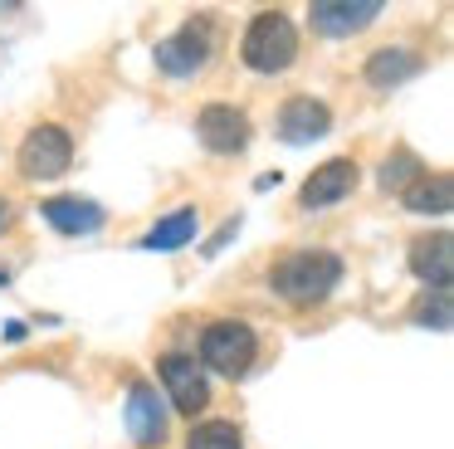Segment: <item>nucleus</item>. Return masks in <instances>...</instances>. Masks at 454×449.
I'll return each mask as SVG.
<instances>
[{
    "label": "nucleus",
    "instance_id": "f257e3e1",
    "mask_svg": "<svg viewBox=\"0 0 454 449\" xmlns=\"http://www.w3.org/2000/svg\"><path fill=\"white\" fill-rule=\"evenodd\" d=\"M342 283V254L333 249H294L269 269V288L294 308H317L333 298V288Z\"/></svg>",
    "mask_w": 454,
    "mask_h": 449
},
{
    "label": "nucleus",
    "instance_id": "f03ea898",
    "mask_svg": "<svg viewBox=\"0 0 454 449\" xmlns=\"http://www.w3.org/2000/svg\"><path fill=\"white\" fill-rule=\"evenodd\" d=\"M239 59H245L254 74H284L298 59V29L284 10H259L249 20L245 39H239Z\"/></svg>",
    "mask_w": 454,
    "mask_h": 449
},
{
    "label": "nucleus",
    "instance_id": "7ed1b4c3",
    "mask_svg": "<svg viewBox=\"0 0 454 449\" xmlns=\"http://www.w3.org/2000/svg\"><path fill=\"white\" fill-rule=\"evenodd\" d=\"M259 357V337L249 322L239 318H220L200 332V366L220 371V376H245Z\"/></svg>",
    "mask_w": 454,
    "mask_h": 449
},
{
    "label": "nucleus",
    "instance_id": "20e7f679",
    "mask_svg": "<svg viewBox=\"0 0 454 449\" xmlns=\"http://www.w3.org/2000/svg\"><path fill=\"white\" fill-rule=\"evenodd\" d=\"M210 49H215V29H210L206 15L186 20V25L176 29V35L157 39V68L171 78H186V74H200L210 59Z\"/></svg>",
    "mask_w": 454,
    "mask_h": 449
},
{
    "label": "nucleus",
    "instance_id": "39448f33",
    "mask_svg": "<svg viewBox=\"0 0 454 449\" xmlns=\"http://www.w3.org/2000/svg\"><path fill=\"white\" fill-rule=\"evenodd\" d=\"M74 166V137L59 122H40L30 137L20 142V171L30 181H54Z\"/></svg>",
    "mask_w": 454,
    "mask_h": 449
},
{
    "label": "nucleus",
    "instance_id": "423d86ee",
    "mask_svg": "<svg viewBox=\"0 0 454 449\" xmlns=\"http://www.w3.org/2000/svg\"><path fill=\"white\" fill-rule=\"evenodd\" d=\"M157 371H161V386H167V396H171V410H181V415H200V410L210 406L206 366H196V357H186V351H167V357L157 361Z\"/></svg>",
    "mask_w": 454,
    "mask_h": 449
},
{
    "label": "nucleus",
    "instance_id": "0eeeda50",
    "mask_svg": "<svg viewBox=\"0 0 454 449\" xmlns=\"http://www.w3.org/2000/svg\"><path fill=\"white\" fill-rule=\"evenodd\" d=\"M196 137H200L206 152L235 156L249 146V113L235 103H210V107H200V117H196Z\"/></svg>",
    "mask_w": 454,
    "mask_h": 449
},
{
    "label": "nucleus",
    "instance_id": "6e6552de",
    "mask_svg": "<svg viewBox=\"0 0 454 449\" xmlns=\"http://www.w3.org/2000/svg\"><path fill=\"white\" fill-rule=\"evenodd\" d=\"M128 435L137 439L142 449H157L167 439V406H161L157 386L152 381H132L128 386Z\"/></svg>",
    "mask_w": 454,
    "mask_h": 449
},
{
    "label": "nucleus",
    "instance_id": "1a4fd4ad",
    "mask_svg": "<svg viewBox=\"0 0 454 449\" xmlns=\"http://www.w3.org/2000/svg\"><path fill=\"white\" fill-rule=\"evenodd\" d=\"M352 191H356V161H352V156H333V161H323V166H317V171L303 181L298 205H303V210H323V205L347 201Z\"/></svg>",
    "mask_w": 454,
    "mask_h": 449
},
{
    "label": "nucleus",
    "instance_id": "9d476101",
    "mask_svg": "<svg viewBox=\"0 0 454 449\" xmlns=\"http://www.w3.org/2000/svg\"><path fill=\"white\" fill-rule=\"evenodd\" d=\"M327 132H333V113H327V103H317V98L298 93L278 107V137H284L288 146L317 142V137H327Z\"/></svg>",
    "mask_w": 454,
    "mask_h": 449
},
{
    "label": "nucleus",
    "instance_id": "9b49d317",
    "mask_svg": "<svg viewBox=\"0 0 454 449\" xmlns=\"http://www.w3.org/2000/svg\"><path fill=\"white\" fill-rule=\"evenodd\" d=\"M381 10H386L381 0H313L308 15L323 35H362L366 25H376Z\"/></svg>",
    "mask_w": 454,
    "mask_h": 449
},
{
    "label": "nucleus",
    "instance_id": "f8f14e48",
    "mask_svg": "<svg viewBox=\"0 0 454 449\" xmlns=\"http://www.w3.org/2000/svg\"><path fill=\"white\" fill-rule=\"evenodd\" d=\"M40 215L59 234H93L108 220V210H103L98 201H83V195H50V201L40 205Z\"/></svg>",
    "mask_w": 454,
    "mask_h": 449
},
{
    "label": "nucleus",
    "instance_id": "ddd939ff",
    "mask_svg": "<svg viewBox=\"0 0 454 449\" xmlns=\"http://www.w3.org/2000/svg\"><path fill=\"white\" fill-rule=\"evenodd\" d=\"M450 269H454L450 234H425V240L411 244V273L425 288H450Z\"/></svg>",
    "mask_w": 454,
    "mask_h": 449
},
{
    "label": "nucleus",
    "instance_id": "4468645a",
    "mask_svg": "<svg viewBox=\"0 0 454 449\" xmlns=\"http://www.w3.org/2000/svg\"><path fill=\"white\" fill-rule=\"evenodd\" d=\"M196 224H200L196 205H181V210L161 215V220L152 224L147 234H142V244H137V249H152V254H171V249H186V244L196 240Z\"/></svg>",
    "mask_w": 454,
    "mask_h": 449
},
{
    "label": "nucleus",
    "instance_id": "2eb2a0df",
    "mask_svg": "<svg viewBox=\"0 0 454 449\" xmlns=\"http://www.w3.org/2000/svg\"><path fill=\"white\" fill-rule=\"evenodd\" d=\"M401 201H405V210L411 215H450L454 210V181L444 171H425L415 185H405L401 191Z\"/></svg>",
    "mask_w": 454,
    "mask_h": 449
},
{
    "label": "nucleus",
    "instance_id": "dca6fc26",
    "mask_svg": "<svg viewBox=\"0 0 454 449\" xmlns=\"http://www.w3.org/2000/svg\"><path fill=\"white\" fill-rule=\"evenodd\" d=\"M415 74H420V54H411V49H376L366 59V83L372 88H395Z\"/></svg>",
    "mask_w": 454,
    "mask_h": 449
},
{
    "label": "nucleus",
    "instance_id": "f3484780",
    "mask_svg": "<svg viewBox=\"0 0 454 449\" xmlns=\"http://www.w3.org/2000/svg\"><path fill=\"white\" fill-rule=\"evenodd\" d=\"M186 449H245V435L230 420H200L186 435Z\"/></svg>",
    "mask_w": 454,
    "mask_h": 449
},
{
    "label": "nucleus",
    "instance_id": "a211bd4d",
    "mask_svg": "<svg viewBox=\"0 0 454 449\" xmlns=\"http://www.w3.org/2000/svg\"><path fill=\"white\" fill-rule=\"evenodd\" d=\"M420 176H425L420 156L405 152V146H401V152H391V156L381 161V185H386V191H405V185H415Z\"/></svg>",
    "mask_w": 454,
    "mask_h": 449
},
{
    "label": "nucleus",
    "instance_id": "6ab92c4d",
    "mask_svg": "<svg viewBox=\"0 0 454 449\" xmlns=\"http://www.w3.org/2000/svg\"><path fill=\"white\" fill-rule=\"evenodd\" d=\"M415 322L430 332H450L454 312H450V288H425V298L415 303Z\"/></svg>",
    "mask_w": 454,
    "mask_h": 449
},
{
    "label": "nucleus",
    "instance_id": "aec40b11",
    "mask_svg": "<svg viewBox=\"0 0 454 449\" xmlns=\"http://www.w3.org/2000/svg\"><path fill=\"white\" fill-rule=\"evenodd\" d=\"M235 230H239V215H235V220H225V224H220V230H215V240H210L200 254H220V249H225V240H230Z\"/></svg>",
    "mask_w": 454,
    "mask_h": 449
},
{
    "label": "nucleus",
    "instance_id": "412c9836",
    "mask_svg": "<svg viewBox=\"0 0 454 449\" xmlns=\"http://www.w3.org/2000/svg\"><path fill=\"white\" fill-rule=\"evenodd\" d=\"M11 220H15V215H11V205L0 201V230H5V224H11Z\"/></svg>",
    "mask_w": 454,
    "mask_h": 449
},
{
    "label": "nucleus",
    "instance_id": "4be33fe9",
    "mask_svg": "<svg viewBox=\"0 0 454 449\" xmlns=\"http://www.w3.org/2000/svg\"><path fill=\"white\" fill-rule=\"evenodd\" d=\"M0 283H11V273H5V269H0Z\"/></svg>",
    "mask_w": 454,
    "mask_h": 449
}]
</instances>
